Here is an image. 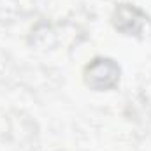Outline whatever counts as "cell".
Returning a JSON list of instances; mask_svg holds the SVG:
<instances>
[{
    "label": "cell",
    "instance_id": "obj_1",
    "mask_svg": "<svg viewBox=\"0 0 151 151\" xmlns=\"http://www.w3.org/2000/svg\"><path fill=\"white\" fill-rule=\"evenodd\" d=\"M121 69L111 58H95L84 69V84L95 91L113 90L119 83Z\"/></svg>",
    "mask_w": 151,
    "mask_h": 151
},
{
    "label": "cell",
    "instance_id": "obj_2",
    "mask_svg": "<svg viewBox=\"0 0 151 151\" xmlns=\"http://www.w3.org/2000/svg\"><path fill=\"white\" fill-rule=\"evenodd\" d=\"M150 23V18L144 11L132 4H119L113 12V25L118 32L123 35H135L139 37L146 25Z\"/></svg>",
    "mask_w": 151,
    "mask_h": 151
},
{
    "label": "cell",
    "instance_id": "obj_3",
    "mask_svg": "<svg viewBox=\"0 0 151 151\" xmlns=\"http://www.w3.org/2000/svg\"><path fill=\"white\" fill-rule=\"evenodd\" d=\"M56 42L55 34L51 30V27L47 23H39L35 28H32V35H30V44L37 46L39 49H49L53 47Z\"/></svg>",
    "mask_w": 151,
    "mask_h": 151
},
{
    "label": "cell",
    "instance_id": "obj_4",
    "mask_svg": "<svg viewBox=\"0 0 151 151\" xmlns=\"http://www.w3.org/2000/svg\"><path fill=\"white\" fill-rule=\"evenodd\" d=\"M19 14L16 0H0V23H14Z\"/></svg>",
    "mask_w": 151,
    "mask_h": 151
}]
</instances>
